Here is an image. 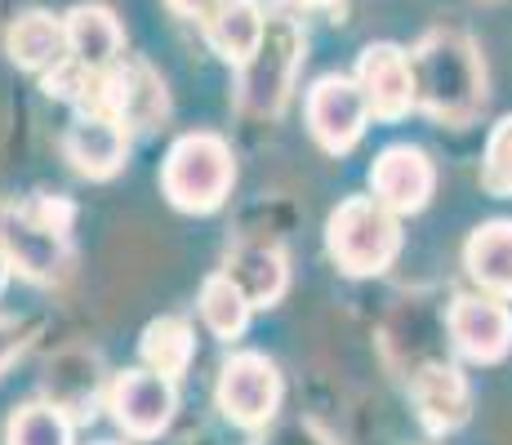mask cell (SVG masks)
<instances>
[{"label":"cell","mask_w":512,"mask_h":445,"mask_svg":"<svg viewBox=\"0 0 512 445\" xmlns=\"http://www.w3.org/2000/svg\"><path fill=\"white\" fill-rule=\"evenodd\" d=\"M308 134L317 138V147H326L330 156H343L361 143L370 125V103L361 94L357 76H321L308 89Z\"/></svg>","instance_id":"7"},{"label":"cell","mask_w":512,"mask_h":445,"mask_svg":"<svg viewBox=\"0 0 512 445\" xmlns=\"http://www.w3.org/2000/svg\"><path fill=\"white\" fill-rule=\"evenodd\" d=\"M63 388H72L63 401H54L58 410H67V414H94V401H98V356L90 352H67V356H58L54 361V370H49V392H63Z\"/></svg>","instance_id":"23"},{"label":"cell","mask_w":512,"mask_h":445,"mask_svg":"<svg viewBox=\"0 0 512 445\" xmlns=\"http://www.w3.org/2000/svg\"><path fill=\"white\" fill-rule=\"evenodd\" d=\"M9 272H14V263H9L5 245H0V290H5V285H9Z\"/></svg>","instance_id":"27"},{"label":"cell","mask_w":512,"mask_h":445,"mask_svg":"<svg viewBox=\"0 0 512 445\" xmlns=\"http://www.w3.org/2000/svg\"><path fill=\"white\" fill-rule=\"evenodd\" d=\"M446 330L464 361L495 365L512 352V308L495 294H459L446 312Z\"/></svg>","instance_id":"9"},{"label":"cell","mask_w":512,"mask_h":445,"mask_svg":"<svg viewBox=\"0 0 512 445\" xmlns=\"http://www.w3.org/2000/svg\"><path fill=\"white\" fill-rule=\"evenodd\" d=\"M165 5H170L174 14H183V18H196V23H205V18H210L214 9L223 5V0H165Z\"/></svg>","instance_id":"26"},{"label":"cell","mask_w":512,"mask_h":445,"mask_svg":"<svg viewBox=\"0 0 512 445\" xmlns=\"http://www.w3.org/2000/svg\"><path fill=\"white\" fill-rule=\"evenodd\" d=\"M63 32H67V58L72 63L90 67V72H107V67L121 63L125 32L107 5H76L63 18Z\"/></svg>","instance_id":"16"},{"label":"cell","mask_w":512,"mask_h":445,"mask_svg":"<svg viewBox=\"0 0 512 445\" xmlns=\"http://www.w3.org/2000/svg\"><path fill=\"white\" fill-rule=\"evenodd\" d=\"M326 250L343 276H379L401 254V219L374 196H348L326 219Z\"/></svg>","instance_id":"4"},{"label":"cell","mask_w":512,"mask_h":445,"mask_svg":"<svg viewBox=\"0 0 512 445\" xmlns=\"http://www.w3.org/2000/svg\"><path fill=\"white\" fill-rule=\"evenodd\" d=\"M85 107H103V112L121 116L130 130H152L170 112V94H165V81L147 63H116L103 72V81H98L94 98Z\"/></svg>","instance_id":"11"},{"label":"cell","mask_w":512,"mask_h":445,"mask_svg":"<svg viewBox=\"0 0 512 445\" xmlns=\"http://www.w3.org/2000/svg\"><path fill=\"white\" fill-rule=\"evenodd\" d=\"M72 414L58 410L54 401H32L9 414L5 445H76L72 441Z\"/></svg>","instance_id":"22"},{"label":"cell","mask_w":512,"mask_h":445,"mask_svg":"<svg viewBox=\"0 0 512 445\" xmlns=\"http://www.w3.org/2000/svg\"><path fill=\"white\" fill-rule=\"evenodd\" d=\"M72 219L76 210L63 196H32L0 214V245H5L14 272L36 285L63 281L72 267V241H67Z\"/></svg>","instance_id":"2"},{"label":"cell","mask_w":512,"mask_h":445,"mask_svg":"<svg viewBox=\"0 0 512 445\" xmlns=\"http://www.w3.org/2000/svg\"><path fill=\"white\" fill-rule=\"evenodd\" d=\"M18 352H23V325L9 321V316H0V374L14 365Z\"/></svg>","instance_id":"25"},{"label":"cell","mask_w":512,"mask_h":445,"mask_svg":"<svg viewBox=\"0 0 512 445\" xmlns=\"http://www.w3.org/2000/svg\"><path fill=\"white\" fill-rule=\"evenodd\" d=\"M263 32H268V14L259 9V0H223V5L205 18V36H210L214 54L236 67H245L259 54Z\"/></svg>","instance_id":"19"},{"label":"cell","mask_w":512,"mask_h":445,"mask_svg":"<svg viewBox=\"0 0 512 445\" xmlns=\"http://www.w3.org/2000/svg\"><path fill=\"white\" fill-rule=\"evenodd\" d=\"M250 312H254L250 299H245L223 272H214L210 281L201 285V321L214 339H228V343L241 339L245 325H250Z\"/></svg>","instance_id":"21"},{"label":"cell","mask_w":512,"mask_h":445,"mask_svg":"<svg viewBox=\"0 0 512 445\" xmlns=\"http://www.w3.org/2000/svg\"><path fill=\"white\" fill-rule=\"evenodd\" d=\"M139 356H143V370L179 383L183 374L192 370L196 330L183 321V316H156V321H147V330L139 339Z\"/></svg>","instance_id":"20"},{"label":"cell","mask_w":512,"mask_h":445,"mask_svg":"<svg viewBox=\"0 0 512 445\" xmlns=\"http://www.w3.org/2000/svg\"><path fill=\"white\" fill-rule=\"evenodd\" d=\"M303 58V27L294 18H268L263 45L250 63L241 67V107L254 116H277L290 98L294 72Z\"/></svg>","instance_id":"5"},{"label":"cell","mask_w":512,"mask_h":445,"mask_svg":"<svg viewBox=\"0 0 512 445\" xmlns=\"http://www.w3.org/2000/svg\"><path fill=\"white\" fill-rule=\"evenodd\" d=\"M410 401L432 437H450L472 419V388L464 370L450 361H428L410 374Z\"/></svg>","instance_id":"14"},{"label":"cell","mask_w":512,"mask_h":445,"mask_svg":"<svg viewBox=\"0 0 512 445\" xmlns=\"http://www.w3.org/2000/svg\"><path fill=\"white\" fill-rule=\"evenodd\" d=\"M357 85L370 103V116H379V121H401V116H410V107H419L415 103V63H410L406 49L392 41H374L361 49Z\"/></svg>","instance_id":"12"},{"label":"cell","mask_w":512,"mask_h":445,"mask_svg":"<svg viewBox=\"0 0 512 445\" xmlns=\"http://www.w3.org/2000/svg\"><path fill=\"white\" fill-rule=\"evenodd\" d=\"M63 152L76 174L112 178L130 156V125L103 107H81L63 134Z\"/></svg>","instance_id":"13"},{"label":"cell","mask_w":512,"mask_h":445,"mask_svg":"<svg viewBox=\"0 0 512 445\" xmlns=\"http://www.w3.org/2000/svg\"><path fill=\"white\" fill-rule=\"evenodd\" d=\"M107 410H112L116 428L134 441H156L174 423L179 410V392L170 379L152 370H121L107 388Z\"/></svg>","instance_id":"8"},{"label":"cell","mask_w":512,"mask_h":445,"mask_svg":"<svg viewBox=\"0 0 512 445\" xmlns=\"http://www.w3.org/2000/svg\"><path fill=\"white\" fill-rule=\"evenodd\" d=\"M281 370L268 361L263 352H236L223 361L219 370V388H214V401H219L223 419L232 428L259 432L277 419L281 410Z\"/></svg>","instance_id":"6"},{"label":"cell","mask_w":512,"mask_h":445,"mask_svg":"<svg viewBox=\"0 0 512 445\" xmlns=\"http://www.w3.org/2000/svg\"><path fill=\"white\" fill-rule=\"evenodd\" d=\"M415 103L432 121L464 130L486 107V63L468 32L437 27L415 45Z\"/></svg>","instance_id":"1"},{"label":"cell","mask_w":512,"mask_h":445,"mask_svg":"<svg viewBox=\"0 0 512 445\" xmlns=\"http://www.w3.org/2000/svg\"><path fill=\"white\" fill-rule=\"evenodd\" d=\"M5 54L9 63H18L23 72H54L67 58V32L63 18L45 14V9H32V14H18L5 32Z\"/></svg>","instance_id":"18"},{"label":"cell","mask_w":512,"mask_h":445,"mask_svg":"<svg viewBox=\"0 0 512 445\" xmlns=\"http://www.w3.org/2000/svg\"><path fill=\"white\" fill-rule=\"evenodd\" d=\"M464 267L481 294H495V299L508 303L512 299V223L490 219L472 227L464 245Z\"/></svg>","instance_id":"17"},{"label":"cell","mask_w":512,"mask_h":445,"mask_svg":"<svg viewBox=\"0 0 512 445\" xmlns=\"http://www.w3.org/2000/svg\"><path fill=\"white\" fill-rule=\"evenodd\" d=\"M481 187L490 196H504L512 201V116L490 130L486 138V156H481Z\"/></svg>","instance_id":"24"},{"label":"cell","mask_w":512,"mask_h":445,"mask_svg":"<svg viewBox=\"0 0 512 445\" xmlns=\"http://www.w3.org/2000/svg\"><path fill=\"white\" fill-rule=\"evenodd\" d=\"M98 445H116V441H98Z\"/></svg>","instance_id":"28"},{"label":"cell","mask_w":512,"mask_h":445,"mask_svg":"<svg viewBox=\"0 0 512 445\" xmlns=\"http://www.w3.org/2000/svg\"><path fill=\"white\" fill-rule=\"evenodd\" d=\"M236 183V156L228 138L196 130L174 138V147L165 152L161 165V192L170 196L174 210L183 214H214L228 201Z\"/></svg>","instance_id":"3"},{"label":"cell","mask_w":512,"mask_h":445,"mask_svg":"<svg viewBox=\"0 0 512 445\" xmlns=\"http://www.w3.org/2000/svg\"><path fill=\"white\" fill-rule=\"evenodd\" d=\"M432 192H437V165L428 161L423 147L392 143L374 156L370 165V196L379 205H388L392 214H419L428 210Z\"/></svg>","instance_id":"10"},{"label":"cell","mask_w":512,"mask_h":445,"mask_svg":"<svg viewBox=\"0 0 512 445\" xmlns=\"http://www.w3.org/2000/svg\"><path fill=\"white\" fill-rule=\"evenodd\" d=\"M223 276L250 299V308H277L290 290V263H285L281 245L272 241H245L228 254Z\"/></svg>","instance_id":"15"}]
</instances>
